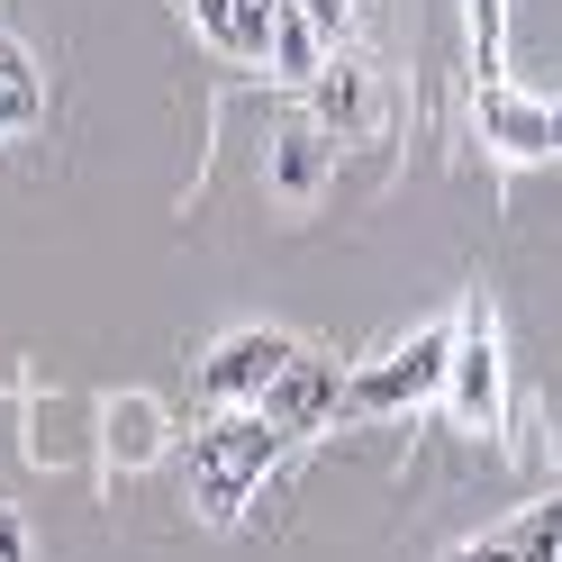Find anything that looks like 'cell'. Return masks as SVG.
I'll return each instance as SVG.
<instances>
[{
  "instance_id": "8",
  "label": "cell",
  "mask_w": 562,
  "mask_h": 562,
  "mask_svg": "<svg viewBox=\"0 0 562 562\" xmlns=\"http://www.w3.org/2000/svg\"><path fill=\"white\" fill-rule=\"evenodd\" d=\"M164 445H172L164 400H146V391L100 400V453H110V472H146V463H164Z\"/></svg>"
},
{
  "instance_id": "14",
  "label": "cell",
  "mask_w": 562,
  "mask_h": 562,
  "mask_svg": "<svg viewBox=\"0 0 562 562\" xmlns=\"http://www.w3.org/2000/svg\"><path fill=\"white\" fill-rule=\"evenodd\" d=\"M291 10L327 37V55H355V0H291Z\"/></svg>"
},
{
  "instance_id": "1",
  "label": "cell",
  "mask_w": 562,
  "mask_h": 562,
  "mask_svg": "<svg viewBox=\"0 0 562 562\" xmlns=\"http://www.w3.org/2000/svg\"><path fill=\"white\" fill-rule=\"evenodd\" d=\"M281 453H291V427H272L263 408H218V417L191 427V445H182L191 508H200L209 526H236L245 508L263 499V481H272Z\"/></svg>"
},
{
  "instance_id": "10",
  "label": "cell",
  "mask_w": 562,
  "mask_h": 562,
  "mask_svg": "<svg viewBox=\"0 0 562 562\" xmlns=\"http://www.w3.org/2000/svg\"><path fill=\"white\" fill-rule=\"evenodd\" d=\"M327 146H336V136L318 119H291V127L272 136V191L291 200V209H308V200L327 191Z\"/></svg>"
},
{
  "instance_id": "12",
  "label": "cell",
  "mask_w": 562,
  "mask_h": 562,
  "mask_svg": "<svg viewBox=\"0 0 562 562\" xmlns=\"http://www.w3.org/2000/svg\"><path fill=\"white\" fill-rule=\"evenodd\" d=\"M263 74H272V82H291V91H308V82L327 74V37L291 10V0H281V19H272V55H263Z\"/></svg>"
},
{
  "instance_id": "17",
  "label": "cell",
  "mask_w": 562,
  "mask_h": 562,
  "mask_svg": "<svg viewBox=\"0 0 562 562\" xmlns=\"http://www.w3.org/2000/svg\"><path fill=\"white\" fill-rule=\"evenodd\" d=\"M553 155H562V100H553Z\"/></svg>"
},
{
  "instance_id": "15",
  "label": "cell",
  "mask_w": 562,
  "mask_h": 562,
  "mask_svg": "<svg viewBox=\"0 0 562 562\" xmlns=\"http://www.w3.org/2000/svg\"><path fill=\"white\" fill-rule=\"evenodd\" d=\"M27 417H64V400H55V408L37 400ZM27 453H37V463H64V436H55V427H27Z\"/></svg>"
},
{
  "instance_id": "4",
  "label": "cell",
  "mask_w": 562,
  "mask_h": 562,
  "mask_svg": "<svg viewBox=\"0 0 562 562\" xmlns=\"http://www.w3.org/2000/svg\"><path fill=\"white\" fill-rule=\"evenodd\" d=\"M291 355H300V336H281V327H236V336L209 345L200 400H209V408H263L272 381L291 372Z\"/></svg>"
},
{
  "instance_id": "7",
  "label": "cell",
  "mask_w": 562,
  "mask_h": 562,
  "mask_svg": "<svg viewBox=\"0 0 562 562\" xmlns=\"http://www.w3.org/2000/svg\"><path fill=\"white\" fill-rule=\"evenodd\" d=\"M300 100H308V119H318L336 146H345V136H372L381 110H391V100H381V74H372L363 55H327V74L308 82Z\"/></svg>"
},
{
  "instance_id": "13",
  "label": "cell",
  "mask_w": 562,
  "mask_h": 562,
  "mask_svg": "<svg viewBox=\"0 0 562 562\" xmlns=\"http://www.w3.org/2000/svg\"><path fill=\"white\" fill-rule=\"evenodd\" d=\"M508 544H517V562H562V490L536 499V508L508 526Z\"/></svg>"
},
{
  "instance_id": "6",
  "label": "cell",
  "mask_w": 562,
  "mask_h": 562,
  "mask_svg": "<svg viewBox=\"0 0 562 562\" xmlns=\"http://www.w3.org/2000/svg\"><path fill=\"white\" fill-rule=\"evenodd\" d=\"M472 127L499 164H553V110L517 100L508 82H472Z\"/></svg>"
},
{
  "instance_id": "11",
  "label": "cell",
  "mask_w": 562,
  "mask_h": 562,
  "mask_svg": "<svg viewBox=\"0 0 562 562\" xmlns=\"http://www.w3.org/2000/svg\"><path fill=\"white\" fill-rule=\"evenodd\" d=\"M46 127V74H37V55H27L19 37H0V136H37Z\"/></svg>"
},
{
  "instance_id": "2",
  "label": "cell",
  "mask_w": 562,
  "mask_h": 562,
  "mask_svg": "<svg viewBox=\"0 0 562 562\" xmlns=\"http://www.w3.org/2000/svg\"><path fill=\"white\" fill-rule=\"evenodd\" d=\"M445 417L463 436H499V417H508V355H499V308H490V291H472L463 308H453Z\"/></svg>"
},
{
  "instance_id": "3",
  "label": "cell",
  "mask_w": 562,
  "mask_h": 562,
  "mask_svg": "<svg viewBox=\"0 0 562 562\" xmlns=\"http://www.w3.org/2000/svg\"><path fill=\"white\" fill-rule=\"evenodd\" d=\"M445 372H453V318L417 327V336H408V345H391L381 363H363L355 381H345V408H355V417L427 408V400H445Z\"/></svg>"
},
{
  "instance_id": "9",
  "label": "cell",
  "mask_w": 562,
  "mask_h": 562,
  "mask_svg": "<svg viewBox=\"0 0 562 562\" xmlns=\"http://www.w3.org/2000/svg\"><path fill=\"white\" fill-rule=\"evenodd\" d=\"M182 10H191V27H200L227 64H263V55H272V19H281V10H255V0H182Z\"/></svg>"
},
{
  "instance_id": "5",
  "label": "cell",
  "mask_w": 562,
  "mask_h": 562,
  "mask_svg": "<svg viewBox=\"0 0 562 562\" xmlns=\"http://www.w3.org/2000/svg\"><path fill=\"white\" fill-rule=\"evenodd\" d=\"M345 381H355V372H345L336 355H318V345H300V355H291V372L272 381L263 417H272V427H291V445H300V436L336 427V408H345Z\"/></svg>"
},
{
  "instance_id": "16",
  "label": "cell",
  "mask_w": 562,
  "mask_h": 562,
  "mask_svg": "<svg viewBox=\"0 0 562 562\" xmlns=\"http://www.w3.org/2000/svg\"><path fill=\"white\" fill-rule=\"evenodd\" d=\"M0 562H27V526H19L10 499H0Z\"/></svg>"
}]
</instances>
